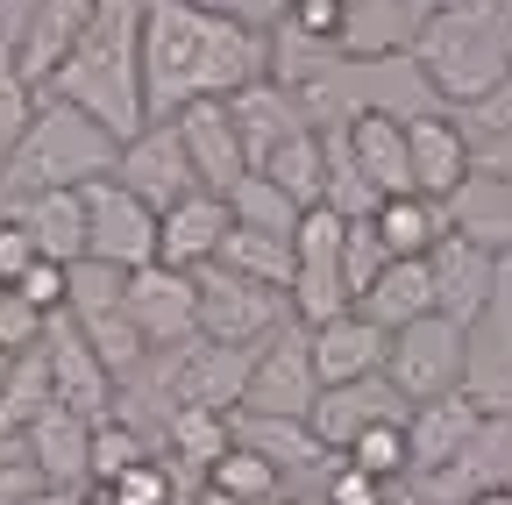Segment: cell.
Instances as JSON below:
<instances>
[{"label": "cell", "instance_id": "6da1fadb", "mask_svg": "<svg viewBox=\"0 0 512 505\" xmlns=\"http://www.w3.org/2000/svg\"><path fill=\"white\" fill-rule=\"evenodd\" d=\"M271 79V29L228 22L200 0H143V114L171 121L185 100H235Z\"/></svg>", "mask_w": 512, "mask_h": 505}, {"label": "cell", "instance_id": "7a4b0ae2", "mask_svg": "<svg viewBox=\"0 0 512 505\" xmlns=\"http://www.w3.org/2000/svg\"><path fill=\"white\" fill-rule=\"evenodd\" d=\"M43 93L86 107L121 143L136 136L150 121L143 114V0H93V22H86L79 50L57 65V79Z\"/></svg>", "mask_w": 512, "mask_h": 505}, {"label": "cell", "instance_id": "3957f363", "mask_svg": "<svg viewBox=\"0 0 512 505\" xmlns=\"http://www.w3.org/2000/svg\"><path fill=\"white\" fill-rule=\"evenodd\" d=\"M121 157V136L100 129V121L72 100L43 93L22 143L0 157V207L15 200H36V193H64V185H86V178H107Z\"/></svg>", "mask_w": 512, "mask_h": 505}, {"label": "cell", "instance_id": "277c9868", "mask_svg": "<svg viewBox=\"0 0 512 505\" xmlns=\"http://www.w3.org/2000/svg\"><path fill=\"white\" fill-rule=\"evenodd\" d=\"M406 50L427 72L434 100H448V107H484L512 72V29L491 15V0H456V8L420 15Z\"/></svg>", "mask_w": 512, "mask_h": 505}, {"label": "cell", "instance_id": "5b68a950", "mask_svg": "<svg viewBox=\"0 0 512 505\" xmlns=\"http://www.w3.org/2000/svg\"><path fill=\"white\" fill-rule=\"evenodd\" d=\"M192 278H200V335H214V342L264 349L292 321V292L285 285H264V278H249V271H228L221 257L200 264Z\"/></svg>", "mask_w": 512, "mask_h": 505}, {"label": "cell", "instance_id": "8992f818", "mask_svg": "<svg viewBox=\"0 0 512 505\" xmlns=\"http://www.w3.org/2000/svg\"><path fill=\"white\" fill-rule=\"evenodd\" d=\"M463 370H470V328L463 321H448V313H420V321L392 328L384 377L406 392V406L441 399V392H463Z\"/></svg>", "mask_w": 512, "mask_h": 505}, {"label": "cell", "instance_id": "52a82bcc", "mask_svg": "<svg viewBox=\"0 0 512 505\" xmlns=\"http://www.w3.org/2000/svg\"><path fill=\"white\" fill-rule=\"evenodd\" d=\"M157 207L136 200L128 185L107 171V178H86V257L114 264V271H136V264H157Z\"/></svg>", "mask_w": 512, "mask_h": 505}, {"label": "cell", "instance_id": "ba28073f", "mask_svg": "<svg viewBox=\"0 0 512 505\" xmlns=\"http://www.w3.org/2000/svg\"><path fill=\"white\" fill-rule=\"evenodd\" d=\"M157 356H164V377H171V399H178V406H221V413H242L256 349H235V342H214V335H192V342L157 349Z\"/></svg>", "mask_w": 512, "mask_h": 505}, {"label": "cell", "instance_id": "9c48e42d", "mask_svg": "<svg viewBox=\"0 0 512 505\" xmlns=\"http://www.w3.org/2000/svg\"><path fill=\"white\" fill-rule=\"evenodd\" d=\"M320 399V370H313V335L299 321H285L249 363V399L242 413H285V420H306Z\"/></svg>", "mask_w": 512, "mask_h": 505}, {"label": "cell", "instance_id": "30bf717a", "mask_svg": "<svg viewBox=\"0 0 512 505\" xmlns=\"http://www.w3.org/2000/svg\"><path fill=\"white\" fill-rule=\"evenodd\" d=\"M114 178H121L136 200H150L157 214H164V207H178L185 193H200V171H192V157H185V136L171 129V121H143V129L121 143V157H114Z\"/></svg>", "mask_w": 512, "mask_h": 505}, {"label": "cell", "instance_id": "8fae6325", "mask_svg": "<svg viewBox=\"0 0 512 505\" xmlns=\"http://www.w3.org/2000/svg\"><path fill=\"white\" fill-rule=\"evenodd\" d=\"M128 313H136V328L150 349H178L200 335V278L178 271V264H136L128 271Z\"/></svg>", "mask_w": 512, "mask_h": 505}, {"label": "cell", "instance_id": "7c38bea8", "mask_svg": "<svg viewBox=\"0 0 512 505\" xmlns=\"http://www.w3.org/2000/svg\"><path fill=\"white\" fill-rule=\"evenodd\" d=\"M43 349H50V399L86 413V420H107L114 413V370L93 356V342L79 335L72 313H50L43 321Z\"/></svg>", "mask_w": 512, "mask_h": 505}, {"label": "cell", "instance_id": "4fadbf2b", "mask_svg": "<svg viewBox=\"0 0 512 505\" xmlns=\"http://www.w3.org/2000/svg\"><path fill=\"white\" fill-rule=\"evenodd\" d=\"M406 413H413L406 392H399L384 370H370V377H349V385H320V399H313L306 420H313V434H320V449L342 456L363 427H377V420H406Z\"/></svg>", "mask_w": 512, "mask_h": 505}, {"label": "cell", "instance_id": "5bb4252c", "mask_svg": "<svg viewBox=\"0 0 512 505\" xmlns=\"http://www.w3.org/2000/svg\"><path fill=\"white\" fill-rule=\"evenodd\" d=\"M406 150H413V193H427V200H448V193L477 171L470 129H463L456 114H441V107L406 114Z\"/></svg>", "mask_w": 512, "mask_h": 505}, {"label": "cell", "instance_id": "9a60e30c", "mask_svg": "<svg viewBox=\"0 0 512 505\" xmlns=\"http://www.w3.org/2000/svg\"><path fill=\"white\" fill-rule=\"evenodd\" d=\"M93 22V0H29V8H15V65L29 72V86L43 93L57 79V65L79 50Z\"/></svg>", "mask_w": 512, "mask_h": 505}, {"label": "cell", "instance_id": "2e32d148", "mask_svg": "<svg viewBox=\"0 0 512 505\" xmlns=\"http://www.w3.org/2000/svg\"><path fill=\"white\" fill-rule=\"evenodd\" d=\"M491 257L498 249H484L477 235L448 228L434 249H427V271H434V313H448V321L477 328L484 306H491Z\"/></svg>", "mask_w": 512, "mask_h": 505}, {"label": "cell", "instance_id": "e0dca14e", "mask_svg": "<svg viewBox=\"0 0 512 505\" xmlns=\"http://www.w3.org/2000/svg\"><path fill=\"white\" fill-rule=\"evenodd\" d=\"M171 129L185 136V157H192V171H200L207 193H228V185L249 171V157H242V129H235L228 100H185V107L171 114Z\"/></svg>", "mask_w": 512, "mask_h": 505}, {"label": "cell", "instance_id": "ac0fdd59", "mask_svg": "<svg viewBox=\"0 0 512 505\" xmlns=\"http://www.w3.org/2000/svg\"><path fill=\"white\" fill-rule=\"evenodd\" d=\"M22 441H29V456H36V470H43V484H57V491H79V484H93V420L86 413H72V406H43L29 427H22Z\"/></svg>", "mask_w": 512, "mask_h": 505}, {"label": "cell", "instance_id": "d6986e66", "mask_svg": "<svg viewBox=\"0 0 512 505\" xmlns=\"http://www.w3.org/2000/svg\"><path fill=\"white\" fill-rule=\"evenodd\" d=\"M477 427H484V413H477V399L470 392H441V399H420L413 413H406V441H413V470L420 477H434V470H448L470 441H477Z\"/></svg>", "mask_w": 512, "mask_h": 505}, {"label": "cell", "instance_id": "ffe728a7", "mask_svg": "<svg viewBox=\"0 0 512 505\" xmlns=\"http://www.w3.org/2000/svg\"><path fill=\"white\" fill-rule=\"evenodd\" d=\"M228 114H235V129H242V157H249V171H264V157H271L285 136L313 129V121H306V100H299V86H278V79L242 86V93L228 100Z\"/></svg>", "mask_w": 512, "mask_h": 505}, {"label": "cell", "instance_id": "44dd1931", "mask_svg": "<svg viewBox=\"0 0 512 505\" xmlns=\"http://www.w3.org/2000/svg\"><path fill=\"white\" fill-rule=\"evenodd\" d=\"M228 228H235L228 200L200 185V193H185L178 207H164V221H157V257L178 264V271H200V264L221 257V235H228Z\"/></svg>", "mask_w": 512, "mask_h": 505}, {"label": "cell", "instance_id": "7402d4cb", "mask_svg": "<svg viewBox=\"0 0 512 505\" xmlns=\"http://www.w3.org/2000/svg\"><path fill=\"white\" fill-rule=\"evenodd\" d=\"M313 335V370H320V385H349V377H370L384 370V349H392V335H384L377 321H363V313H335V321H320L306 328Z\"/></svg>", "mask_w": 512, "mask_h": 505}, {"label": "cell", "instance_id": "603a6c76", "mask_svg": "<svg viewBox=\"0 0 512 505\" xmlns=\"http://www.w3.org/2000/svg\"><path fill=\"white\" fill-rule=\"evenodd\" d=\"M0 214L22 221L29 242H36V257H50V264H79V257H86V185L15 200V207H0Z\"/></svg>", "mask_w": 512, "mask_h": 505}, {"label": "cell", "instance_id": "cb8c5ba5", "mask_svg": "<svg viewBox=\"0 0 512 505\" xmlns=\"http://www.w3.org/2000/svg\"><path fill=\"white\" fill-rule=\"evenodd\" d=\"M349 150H356V164H363V178L377 185L384 200L392 193H413V150H406V114H384V107H370V114H356L349 121Z\"/></svg>", "mask_w": 512, "mask_h": 505}, {"label": "cell", "instance_id": "d4e9b609", "mask_svg": "<svg viewBox=\"0 0 512 505\" xmlns=\"http://www.w3.org/2000/svg\"><path fill=\"white\" fill-rule=\"evenodd\" d=\"M221 449H235V413H221V406H171V420H164V463L192 491L207 484V463Z\"/></svg>", "mask_w": 512, "mask_h": 505}, {"label": "cell", "instance_id": "484cf974", "mask_svg": "<svg viewBox=\"0 0 512 505\" xmlns=\"http://www.w3.org/2000/svg\"><path fill=\"white\" fill-rule=\"evenodd\" d=\"M235 441H249L264 463H278V477H313L328 470L313 420H285V413H235Z\"/></svg>", "mask_w": 512, "mask_h": 505}, {"label": "cell", "instance_id": "4316f807", "mask_svg": "<svg viewBox=\"0 0 512 505\" xmlns=\"http://www.w3.org/2000/svg\"><path fill=\"white\" fill-rule=\"evenodd\" d=\"M356 313L377 321L384 335L406 328V321H420V313H434V271H427V257H392V264L370 278V292L356 299Z\"/></svg>", "mask_w": 512, "mask_h": 505}, {"label": "cell", "instance_id": "83f0119b", "mask_svg": "<svg viewBox=\"0 0 512 505\" xmlns=\"http://www.w3.org/2000/svg\"><path fill=\"white\" fill-rule=\"evenodd\" d=\"M456 228L448 221V200H427V193H392V200H377V235L392 257H427V249Z\"/></svg>", "mask_w": 512, "mask_h": 505}, {"label": "cell", "instance_id": "f1b7e54d", "mask_svg": "<svg viewBox=\"0 0 512 505\" xmlns=\"http://www.w3.org/2000/svg\"><path fill=\"white\" fill-rule=\"evenodd\" d=\"M320 157H328V171H320V207H335L342 221H370L384 193L363 178V164H356L349 136H342V129H320Z\"/></svg>", "mask_w": 512, "mask_h": 505}, {"label": "cell", "instance_id": "f546056e", "mask_svg": "<svg viewBox=\"0 0 512 505\" xmlns=\"http://www.w3.org/2000/svg\"><path fill=\"white\" fill-rule=\"evenodd\" d=\"M463 392L477 399L484 420H512V342L470 328V370H463Z\"/></svg>", "mask_w": 512, "mask_h": 505}, {"label": "cell", "instance_id": "4dcf8cb0", "mask_svg": "<svg viewBox=\"0 0 512 505\" xmlns=\"http://www.w3.org/2000/svg\"><path fill=\"white\" fill-rule=\"evenodd\" d=\"M221 264L228 271H249V278H264V285H292V235H271V228H228L221 235Z\"/></svg>", "mask_w": 512, "mask_h": 505}, {"label": "cell", "instance_id": "1f68e13d", "mask_svg": "<svg viewBox=\"0 0 512 505\" xmlns=\"http://www.w3.org/2000/svg\"><path fill=\"white\" fill-rule=\"evenodd\" d=\"M320 171H328V157H320V129H299V136H285L264 157V178L278 185L285 200H299V207H320Z\"/></svg>", "mask_w": 512, "mask_h": 505}, {"label": "cell", "instance_id": "d6a6232c", "mask_svg": "<svg viewBox=\"0 0 512 505\" xmlns=\"http://www.w3.org/2000/svg\"><path fill=\"white\" fill-rule=\"evenodd\" d=\"M43 406H50V349H43V342H29V349H15V363H8V392H0V427L22 434Z\"/></svg>", "mask_w": 512, "mask_h": 505}, {"label": "cell", "instance_id": "836d02e7", "mask_svg": "<svg viewBox=\"0 0 512 505\" xmlns=\"http://www.w3.org/2000/svg\"><path fill=\"white\" fill-rule=\"evenodd\" d=\"M221 200H228V214H235L242 228H271V235H292V228H299V214H306L299 200H285V193H278L264 171H242Z\"/></svg>", "mask_w": 512, "mask_h": 505}, {"label": "cell", "instance_id": "e575fe53", "mask_svg": "<svg viewBox=\"0 0 512 505\" xmlns=\"http://www.w3.org/2000/svg\"><path fill=\"white\" fill-rule=\"evenodd\" d=\"M342 456H349L356 470H370L377 484H399V477H413V441H406V420H377V427H363Z\"/></svg>", "mask_w": 512, "mask_h": 505}, {"label": "cell", "instance_id": "d590c367", "mask_svg": "<svg viewBox=\"0 0 512 505\" xmlns=\"http://www.w3.org/2000/svg\"><path fill=\"white\" fill-rule=\"evenodd\" d=\"M207 484L214 491H235V498H256V505H278V463H264L249 449V441H235V449H221L214 463H207Z\"/></svg>", "mask_w": 512, "mask_h": 505}, {"label": "cell", "instance_id": "8d00e7d4", "mask_svg": "<svg viewBox=\"0 0 512 505\" xmlns=\"http://www.w3.org/2000/svg\"><path fill=\"white\" fill-rule=\"evenodd\" d=\"M107 498H114V505H185L192 484H185L164 456H143V463H128L121 477H107Z\"/></svg>", "mask_w": 512, "mask_h": 505}, {"label": "cell", "instance_id": "74e56055", "mask_svg": "<svg viewBox=\"0 0 512 505\" xmlns=\"http://www.w3.org/2000/svg\"><path fill=\"white\" fill-rule=\"evenodd\" d=\"M384 264H392V249H384V235H377V214L370 221H349L342 228V285H349V299H363Z\"/></svg>", "mask_w": 512, "mask_h": 505}, {"label": "cell", "instance_id": "f35d334b", "mask_svg": "<svg viewBox=\"0 0 512 505\" xmlns=\"http://www.w3.org/2000/svg\"><path fill=\"white\" fill-rule=\"evenodd\" d=\"M143 456H150V449H143V434H136V427H128L121 413H107V420H93V456H86V463H93V484H107V477H121L128 463H143Z\"/></svg>", "mask_w": 512, "mask_h": 505}, {"label": "cell", "instance_id": "ab89813d", "mask_svg": "<svg viewBox=\"0 0 512 505\" xmlns=\"http://www.w3.org/2000/svg\"><path fill=\"white\" fill-rule=\"evenodd\" d=\"M320 498H328V505H392V484H377L349 456H328V484H320Z\"/></svg>", "mask_w": 512, "mask_h": 505}, {"label": "cell", "instance_id": "60d3db41", "mask_svg": "<svg viewBox=\"0 0 512 505\" xmlns=\"http://www.w3.org/2000/svg\"><path fill=\"white\" fill-rule=\"evenodd\" d=\"M43 321H50V313H36L22 292H0V349H29V342H43Z\"/></svg>", "mask_w": 512, "mask_h": 505}, {"label": "cell", "instance_id": "b9f144b4", "mask_svg": "<svg viewBox=\"0 0 512 505\" xmlns=\"http://www.w3.org/2000/svg\"><path fill=\"white\" fill-rule=\"evenodd\" d=\"M8 292H22V299H29L36 313H64V264L36 257V264H29V271H22V278H15Z\"/></svg>", "mask_w": 512, "mask_h": 505}, {"label": "cell", "instance_id": "7bdbcfd3", "mask_svg": "<svg viewBox=\"0 0 512 505\" xmlns=\"http://www.w3.org/2000/svg\"><path fill=\"white\" fill-rule=\"evenodd\" d=\"M477 328L498 335V342H512V249H498V257H491V306H484Z\"/></svg>", "mask_w": 512, "mask_h": 505}, {"label": "cell", "instance_id": "ee69618b", "mask_svg": "<svg viewBox=\"0 0 512 505\" xmlns=\"http://www.w3.org/2000/svg\"><path fill=\"white\" fill-rule=\"evenodd\" d=\"M342 15H349V0H292V8H285V22L306 29V36H320V43H335Z\"/></svg>", "mask_w": 512, "mask_h": 505}, {"label": "cell", "instance_id": "f6af8a7d", "mask_svg": "<svg viewBox=\"0 0 512 505\" xmlns=\"http://www.w3.org/2000/svg\"><path fill=\"white\" fill-rule=\"evenodd\" d=\"M29 264H36V242H29V228H22L15 214H0V278L15 285Z\"/></svg>", "mask_w": 512, "mask_h": 505}, {"label": "cell", "instance_id": "bcb514c9", "mask_svg": "<svg viewBox=\"0 0 512 505\" xmlns=\"http://www.w3.org/2000/svg\"><path fill=\"white\" fill-rule=\"evenodd\" d=\"M200 8H214L228 22H249V29H271V22H285L292 0H200Z\"/></svg>", "mask_w": 512, "mask_h": 505}, {"label": "cell", "instance_id": "7dc6e473", "mask_svg": "<svg viewBox=\"0 0 512 505\" xmlns=\"http://www.w3.org/2000/svg\"><path fill=\"white\" fill-rule=\"evenodd\" d=\"M29 491H43V470H36V456L22 449V456L0 463V505H22Z\"/></svg>", "mask_w": 512, "mask_h": 505}, {"label": "cell", "instance_id": "c3c4849f", "mask_svg": "<svg viewBox=\"0 0 512 505\" xmlns=\"http://www.w3.org/2000/svg\"><path fill=\"white\" fill-rule=\"evenodd\" d=\"M477 121H484V129H512V72H505V86L484 100V107H470Z\"/></svg>", "mask_w": 512, "mask_h": 505}, {"label": "cell", "instance_id": "681fc988", "mask_svg": "<svg viewBox=\"0 0 512 505\" xmlns=\"http://www.w3.org/2000/svg\"><path fill=\"white\" fill-rule=\"evenodd\" d=\"M185 505H256V498H235V491H214V484H200Z\"/></svg>", "mask_w": 512, "mask_h": 505}, {"label": "cell", "instance_id": "f907efd6", "mask_svg": "<svg viewBox=\"0 0 512 505\" xmlns=\"http://www.w3.org/2000/svg\"><path fill=\"white\" fill-rule=\"evenodd\" d=\"M22 505H79V491H57V484H43V491H29Z\"/></svg>", "mask_w": 512, "mask_h": 505}, {"label": "cell", "instance_id": "816d5d0a", "mask_svg": "<svg viewBox=\"0 0 512 505\" xmlns=\"http://www.w3.org/2000/svg\"><path fill=\"white\" fill-rule=\"evenodd\" d=\"M463 505H512V484H484V491H470Z\"/></svg>", "mask_w": 512, "mask_h": 505}, {"label": "cell", "instance_id": "f5cc1de1", "mask_svg": "<svg viewBox=\"0 0 512 505\" xmlns=\"http://www.w3.org/2000/svg\"><path fill=\"white\" fill-rule=\"evenodd\" d=\"M491 15H498V22H505V29H512V0H491Z\"/></svg>", "mask_w": 512, "mask_h": 505}, {"label": "cell", "instance_id": "db71d44e", "mask_svg": "<svg viewBox=\"0 0 512 505\" xmlns=\"http://www.w3.org/2000/svg\"><path fill=\"white\" fill-rule=\"evenodd\" d=\"M278 505H328V498H320V491H306V498H278Z\"/></svg>", "mask_w": 512, "mask_h": 505}, {"label": "cell", "instance_id": "11a10c76", "mask_svg": "<svg viewBox=\"0 0 512 505\" xmlns=\"http://www.w3.org/2000/svg\"><path fill=\"white\" fill-rule=\"evenodd\" d=\"M8 363H15V356H8V349H0V392H8Z\"/></svg>", "mask_w": 512, "mask_h": 505}, {"label": "cell", "instance_id": "9f6ffc18", "mask_svg": "<svg viewBox=\"0 0 512 505\" xmlns=\"http://www.w3.org/2000/svg\"><path fill=\"white\" fill-rule=\"evenodd\" d=\"M0 292H8V278H0Z\"/></svg>", "mask_w": 512, "mask_h": 505}, {"label": "cell", "instance_id": "6f0895ef", "mask_svg": "<svg viewBox=\"0 0 512 505\" xmlns=\"http://www.w3.org/2000/svg\"><path fill=\"white\" fill-rule=\"evenodd\" d=\"M15 8H29V0H15Z\"/></svg>", "mask_w": 512, "mask_h": 505}]
</instances>
